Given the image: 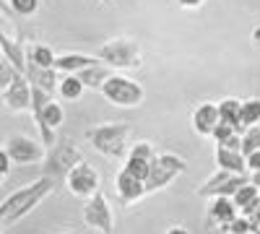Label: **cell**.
I'll return each mask as SVG.
<instances>
[{
    "mask_svg": "<svg viewBox=\"0 0 260 234\" xmlns=\"http://www.w3.org/2000/svg\"><path fill=\"white\" fill-rule=\"evenodd\" d=\"M52 190H55V180L52 177H39L31 185L11 193L3 203H0V219H3V224L8 226V224L21 221L26 214H31V211L45 200Z\"/></svg>",
    "mask_w": 260,
    "mask_h": 234,
    "instance_id": "cell-1",
    "label": "cell"
},
{
    "mask_svg": "<svg viewBox=\"0 0 260 234\" xmlns=\"http://www.w3.org/2000/svg\"><path fill=\"white\" fill-rule=\"evenodd\" d=\"M130 136H133V127L127 122H102L86 130L89 143L96 148L99 154L110 156V159H122L130 151Z\"/></svg>",
    "mask_w": 260,
    "mask_h": 234,
    "instance_id": "cell-2",
    "label": "cell"
},
{
    "mask_svg": "<svg viewBox=\"0 0 260 234\" xmlns=\"http://www.w3.org/2000/svg\"><path fill=\"white\" fill-rule=\"evenodd\" d=\"M96 57L104 62V65H110L112 71H133V68H141V62H143L141 47L127 37L107 39L104 45H99Z\"/></svg>",
    "mask_w": 260,
    "mask_h": 234,
    "instance_id": "cell-3",
    "label": "cell"
},
{
    "mask_svg": "<svg viewBox=\"0 0 260 234\" xmlns=\"http://www.w3.org/2000/svg\"><path fill=\"white\" fill-rule=\"evenodd\" d=\"M102 96L115 104V107H122V110H133V107H141L143 99H146V91L138 81L127 78V76H120V73H112L102 83Z\"/></svg>",
    "mask_w": 260,
    "mask_h": 234,
    "instance_id": "cell-4",
    "label": "cell"
},
{
    "mask_svg": "<svg viewBox=\"0 0 260 234\" xmlns=\"http://www.w3.org/2000/svg\"><path fill=\"white\" fill-rule=\"evenodd\" d=\"M187 172V161L180 154H156L151 159L148 177H146V195L159 193V190L169 187L180 175Z\"/></svg>",
    "mask_w": 260,
    "mask_h": 234,
    "instance_id": "cell-5",
    "label": "cell"
},
{
    "mask_svg": "<svg viewBox=\"0 0 260 234\" xmlns=\"http://www.w3.org/2000/svg\"><path fill=\"white\" fill-rule=\"evenodd\" d=\"M65 185H68V190L73 195L89 200L91 195L99 193V172L89 161H78V164H73L68 169V175H65Z\"/></svg>",
    "mask_w": 260,
    "mask_h": 234,
    "instance_id": "cell-6",
    "label": "cell"
},
{
    "mask_svg": "<svg viewBox=\"0 0 260 234\" xmlns=\"http://www.w3.org/2000/svg\"><path fill=\"white\" fill-rule=\"evenodd\" d=\"M250 177L245 175H232V172H224V169H216V172L198 187V195L201 198H232L237 193V187L245 185Z\"/></svg>",
    "mask_w": 260,
    "mask_h": 234,
    "instance_id": "cell-7",
    "label": "cell"
},
{
    "mask_svg": "<svg viewBox=\"0 0 260 234\" xmlns=\"http://www.w3.org/2000/svg\"><path fill=\"white\" fill-rule=\"evenodd\" d=\"M83 221L89 229H96L102 234H112L115 231V216H112V208L110 200H107L102 193L91 195L83 206Z\"/></svg>",
    "mask_w": 260,
    "mask_h": 234,
    "instance_id": "cell-8",
    "label": "cell"
},
{
    "mask_svg": "<svg viewBox=\"0 0 260 234\" xmlns=\"http://www.w3.org/2000/svg\"><path fill=\"white\" fill-rule=\"evenodd\" d=\"M6 151L11 156L13 164L18 166H26V164H39L45 159V143H37L34 138H26V136H11L8 143H6Z\"/></svg>",
    "mask_w": 260,
    "mask_h": 234,
    "instance_id": "cell-9",
    "label": "cell"
},
{
    "mask_svg": "<svg viewBox=\"0 0 260 234\" xmlns=\"http://www.w3.org/2000/svg\"><path fill=\"white\" fill-rule=\"evenodd\" d=\"M3 104L11 112H31V83L24 73H18L3 89Z\"/></svg>",
    "mask_w": 260,
    "mask_h": 234,
    "instance_id": "cell-10",
    "label": "cell"
},
{
    "mask_svg": "<svg viewBox=\"0 0 260 234\" xmlns=\"http://www.w3.org/2000/svg\"><path fill=\"white\" fill-rule=\"evenodd\" d=\"M237 214H240V211H237L232 198H211L208 200V211H206V221H208L211 229L224 231L229 226V221L237 219Z\"/></svg>",
    "mask_w": 260,
    "mask_h": 234,
    "instance_id": "cell-11",
    "label": "cell"
},
{
    "mask_svg": "<svg viewBox=\"0 0 260 234\" xmlns=\"http://www.w3.org/2000/svg\"><path fill=\"white\" fill-rule=\"evenodd\" d=\"M115 190H117V198L125 206H130V203H138L146 195V182L133 177L130 172H125V169H120L117 177H115Z\"/></svg>",
    "mask_w": 260,
    "mask_h": 234,
    "instance_id": "cell-12",
    "label": "cell"
},
{
    "mask_svg": "<svg viewBox=\"0 0 260 234\" xmlns=\"http://www.w3.org/2000/svg\"><path fill=\"white\" fill-rule=\"evenodd\" d=\"M219 104H213V102H203L198 104V110L192 112V127H195V133L198 136H206L211 138L213 130L219 127Z\"/></svg>",
    "mask_w": 260,
    "mask_h": 234,
    "instance_id": "cell-13",
    "label": "cell"
},
{
    "mask_svg": "<svg viewBox=\"0 0 260 234\" xmlns=\"http://www.w3.org/2000/svg\"><path fill=\"white\" fill-rule=\"evenodd\" d=\"M102 62L96 55H81V52H68V55H57L55 57V71L65 76H78L81 71Z\"/></svg>",
    "mask_w": 260,
    "mask_h": 234,
    "instance_id": "cell-14",
    "label": "cell"
},
{
    "mask_svg": "<svg viewBox=\"0 0 260 234\" xmlns=\"http://www.w3.org/2000/svg\"><path fill=\"white\" fill-rule=\"evenodd\" d=\"M26 81L31 83V86H37V89H42V91H47V94H55L57 91V83H60V78H57V71L55 68H37V65H31V62H26Z\"/></svg>",
    "mask_w": 260,
    "mask_h": 234,
    "instance_id": "cell-15",
    "label": "cell"
},
{
    "mask_svg": "<svg viewBox=\"0 0 260 234\" xmlns=\"http://www.w3.org/2000/svg\"><path fill=\"white\" fill-rule=\"evenodd\" d=\"M216 169H224V172H232V175H245V154L242 151H234V148H226V146H216Z\"/></svg>",
    "mask_w": 260,
    "mask_h": 234,
    "instance_id": "cell-16",
    "label": "cell"
},
{
    "mask_svg": "<svg viewBox=\"0 0 260 234\" xmlns=\"http://www.w3.org/2000/svg\"><path fill=\"white\" fill-rule=\"evenodd\" d=\"M232 200H234V206H237V211H240L242 216H250L252 211L260 206V198H257V187L247 180L245 185H240L237 187V193L232 195Z\"/></svg>",
    "mask_w": 260,
    "mask_h": 234,
    "instance_id": "cell-17",
    "label": "cell"
},
{
    "mask_svg": "<svg viewBox=\"0 0 260 234\" xmlns=\"http://www.w3.org/2000/svg\"><path fill=\"white\" fill-rule=\"evenodd\" d=\"M0 50H3V55L11 60V65L18 71V73H26V50L18 45V42L8 39L3 34V29H0Z\"/></svg>",
    "mask_w": 260,
    "mask_h": 234,
    "instance_id": "cell-18",
    "label": "cell"
},
{
    "mask_svg": "<svg viewBox=\"0 0 260 234\" xmlns=\"http://www.w3.org/2000/svg\"><path fill=\"white\" fill-rule=\"evenodd\" d=\"M115 71L110 68V65H104V62H96V65H91V68H86V71H81L78 73V78L83 81V86H89V89H102V83L110 78Z\"/></svg>",
    "mask_w": 260,
    "mask_h": 234,
    "instance_id": "cell-19",
    "label": "cell"
},
{
    "mask_svg": "<svg viewBox=\"0 0 260 234\" xmlns=\"http://www.w3.org/2000/svg\"><path fill=\"white\" fill-rule=\"evenodd\" d=\"M55 52L47 47V45H31L26 47V62H31V65L37 68H55Z\"/></svg>",
    "mask_w": 260,
    "mask_h": 234,
    "instance_id": "cell-20",
    "label": "cell"
},
{
    "mask_svg": "<svg viewBox=\"0 0 260 234\" xmlns=\"http://www.w3.org/2000/svg\"><path fill=\"white\" fill-rule=\"evenodd\" d=\"M240 99H224V102H219V120L221 122H229V125H234L237 127V133H245V127L240 125Z\"/></svg>",
    "mask_w": 260,
    "mask_h": 234,
    "instance_id": "cell-21",
    "label": "cell"
},
{
    "mask_svg": "<svg viewBox=\"0 0 260 234\" xmlns=\"http://www.w3.org/2000/svg\"><path fill=\"white\" fill-rule=\"evenodd\" d=\"M83 81L78 78V76H62L60 78V83H57V94L62 96V99H68V102H76V99H81L83 96Z\"/></svg>",
    "mask_w": 260,
    "mask_h": 234,
    "instance_id": "cell-22",
    "label": "cell"
},
{
    "mask_svg": "<svg viewBox=\"0 0 260 234\" xmlns=\"http://www.w3.org/2000/svg\"><path fill=\"white\" fill-rule=\"evenodd\" d=\"M240 125L245 130L252 125H260V99H245L240 104Z\"/></svg>",
    "mask_w": 260,
    "mask_h": 234,
    "instance_id": "cell-23",
    "label": "cell"
},
{
    "mask_svg": "<svg viewBox=\"0 0 260 234\" xmlns=\"http://www.w3.org/2000/svg\"><path fill=\"white\" fill-rule=\"evenodd\" d=\"M148 166H151V159H141V156H136V154H127V156H125V164H122L125 172H130L133 177H138V180H143V182H146V177H148Z\"/></svg>",
    "mask_w": 260,
    "mask_h": 234,
    "instance_id": "cell-24",
    "label": "cell"
},
{
    "mask_svg": "<svg viewBox=\"0 0 260 234\" xmlns=\"http://www.w3.org/2000/svg\"><path fill=\"white\" fill-rule=\"evenodd\" d=\"M252 151H260V125H252L242 133V154H252Z\"/></svg>",
    "mask_w": 260,
    "mask_h": 234,
    "instance_id": "cell-25",
    "label": "cell"
},
{
    "mask_svg": "<svg viewBox=\"0 0 260 234\" xmlns=\"http://www.w3.org/2000/svg\"><path fill=\"white\" fill-rule=\"evenodd\" d=\"M16 76H18V71L11 65V60L3 55V50H0V89H6Z\"/></svg>",
    "mask_w": 260,
    "mask_h": 234,
    "instance_id": "cell-26",
    "label": "cell"
},
{
    "mask_svg": "<svg viewBox=\"0 0 260 234\" xmlns=\"http://www.w3.org/2000/svg\"><path fill=\"white\" fill-rule=\"evenodd\" d=\"M224 231H226V234H252V224H250V219H247V216L237 214V219H234V221H229V226H226Z\"/></svg>",
    "mask_w": 260,
    "mask_h": 234,
    "instance_id": "cell-27",
    "label": "cell"
},
{
    "mask_svg": "<svg viewBox=\"0 0 260 234\" xmlns=\"http://www.w3.org/2000/svg\"><path fill=\"white\" fill-rule=\"evenodd\" d=\"M11 11L13 13H18V16H31V13H37V8H39V0H11Z\"/></svg>",
    "mask_w": 260,
    "mask_h": 234,
    "instance_id": "cell-28",
    "label": "cell"
},
{
    "mask_svg": "<svg viewBox=\"0 0 260 234\" xmlns=\"http://www.w3.org/2000/svg\"><path fill=\"white\" fill-rule=\"evenodd\" d=\"M11 164H13V161H11L8 151H6V148H0V175H3V177L11 172Z\"/></svg>",
    "mask_w": 260,
    "mask_h": 234,
    "instance_id": "cell-29",
    "label": "cell"
},
{
    "mask_svg": "<svg viewBox=\"0 0 260 234\" xmlns=\"http://www.w3.org/2000/svg\"><path fill=\"white\" fill-rule=\"evenodd\" d=\"M245 164H247V169H250V172H257V169H260V151H252V154H247V156H245Z\"/></svg>",
    "mask_w": 260,
    "mask_h": 234,
    "instance_id": "cell-30",
    "label": "cell"
},
{
    "mask_svg": "<svg viewBox=\"0 0 260 234\" xmlns=\"http://www.w3.org/2000/svg\"><path fill=\"white\" fill-rule=\"evenodd\" d=\"M206 0H177V6L180 8H198V6H203Z\"/></svg>",
    "mask_w": 260,
    "mask_h": 234,
    "instance_id": "cell-31",
    "label": "cell"
},
{
    "mask_svg": "<svg viewBox=\"0 0 260 234\" xmlns=\"http://www.w3.org/2000/svg\"><path fill=\"white\" fill-rule=\"evenodd\" d=\"M247 219H250V224H252V231H255V229H260V206L252 211V214H250Z\"/></svg>",
    "mask_w": 260,
    "mask_h": 234,
    "instance_id": "cell-32",
    "label": "cell"
},
{
    "mask_svg": "<svg viewBox=\"0 0 260 234\" xmlns=\"http://www.w3.org/2000/svg\"><path fill=\"white\" fill-rule=\"evenodd\" d=\"M167 234H190V231H187L185 226H172V229H169Z\"/></svg>",
    "mask_w": 260,
    "mask_h": 234,
    "instance_id": "cell-33",
    "label": "cell"
},
{
    "mask_svg": "<svg viewBox=\"0 0 260 234\" xmlns=\"http://www.w3.org/2000/svg\"><path fill=\"white\" fill-rule=\"evenodd\" d=\"M250 182H252L255 187H260V169H257V172H252V175H250Z\"/></svg>",
    "mask_w": 260,
    "mask_h": 234,
    "instance_id": "cell-34",
    "label": "cell"
},
{
    "mask_svg": "<svg viewBox=\"0 0 260 234\" xmlns=\"http://www.w3.org/2000/svg\"><path fill=\"white\" fill-rule=\"evenodd\" d=\"M252 42L260 47V26H255V29H252Z\"/></svg>",
    "mask_w": 260,
    "mask_h": 234,
    "instance_id": "cell-35",
    "label": "cell"
},
{
    "mask_svg": "<svg viewBox=\"0 0 260 234\" xmlns=\"http://www.w3.org/2000/svg\"><path fill=\"white\" fill-rule=\"evenodd\" d=\"M0 11H6V13H11V6H6V3H0Z\"/></svg>",
    "mask_w": 260,
    "mask_h": 234,
    "instance_id": "cell-36",
    "label": "cell"
},
{
    "mask_svg": "<svg viewBox=\"0 0 260 234\" xmlns=\"http://www.w3.org/2000/svg\"><path fill=\"white\" fill-rule=\"evenodd\" d=\"M6 229V224H3V219H0V231H3Z\"/></svg>",
    "mask_w": 260,
    "mask_h": 234,
    "instance_id": "cell-37",
    "label": "cell"
},
{
    "mask_svg": "<svg viewBox=\"0 0 260 234\" xmlns=\"http://www.w3.org/2000/svg\"><path fill=\"white\" fill-rule=\"evenodd\" d=\"M252 234H260V229H255V231H252Z\"/></svg>",
    "mask_w": 260,
    "mask_h": 234,
    "instance_id": "cell-38",
    "label": "cell"
},
{
    "mask_svg": "<svg viewBox=\"0 0 260 234\" xmlns=\"http://www.w3.org/2000/svg\"><path fill=\"white\" fill-rule=\"evenodd\" d=\"M0 185H3V175H0Z\"/></svg>",
    "mask_w": 260,
    "mask_h": 234,
    "instance_id": "cell-39",
    "label": "cell"
},
{
    "mask_svg": "<svg viewBox=\"0 0 260 234\" xmlns=\"http://www.w3.org/2000/svg\"><path fill=\"white\" fill-rule=\"evenodd\" d=\"M257 198H260V187H257Z\"/></svg>",
    "mask_w": 260,
    "mask_h": 234,
    "instance_id": "cell-40",
    "label": "cell"
}]
</instances>
